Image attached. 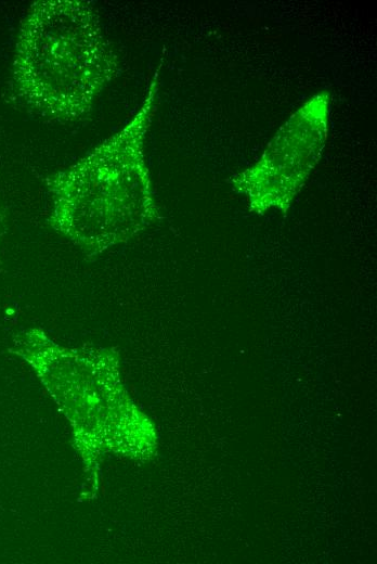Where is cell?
Instances as JSON below:
<instances>
[{"label":"cell","mask_w":377,"mask_h":564,"mask_svg":"<svg viewBox=\"0 0 377 564\" xmlns=\"http://www.w3.org/2000/svg\"><path fill=\"white\" fill-rule=\"evenodd\" d=\"M118 70L92 2L40 0L30 5L12 68L13 91L24 106L58 123L81 120Z\"/></svg>","instance_id":"cell-2"},{"label":"cell","mask_w":377,"mask_h":564,"mask_svg":"<svg viewBox=\"0 0 377 564\" xmlns=\"http://www.w3.org/2000/svg\"><path fill=\"white\" fill-rule=\"evenodd\" d=\"M330 94L320 92L300 106L278 129L260 159L233 179L249 198L250 209L286 211L313 167L328 133Z\"/></svg>","instance_id":"cell-3"},{"label":"cell","mask_w":377,"mask_h":564,"mask_svg":"<svg viewBox=\"0 0 377 564\" xmlns=\"http://www.w3.org/2000/svg\"><path fill=\"white\" fill-rule=\"evenodd\" d=\"M160 67L128 124L77 163L46 179L52 197L50 227L89 260L128 242L158 217L144 142L157 100Z\"/></svg>","instance_id":"cell-1"}]
</instances>
